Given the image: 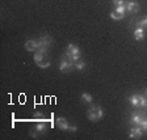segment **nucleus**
Here are the masks:
<instances>
[{
    "label": "nucleus",
    "mask_w": 147,
    "mask_h": 140,
    "mask_svg": "<svg viewBox=\"0 0 147 140\" xmlns=\"http://www.w3.org/2000/svg\"><path fill=\"white\" fill-rule=\"evenodd\" d=\"M55 126L62 130V131H68V128H70V125H68L67 119L63 118V117H59V118L55 119Z\"/></svg>",
    "instance_id": "obj_7"
},
{
    "label": "nucleus",
    "mask_w": 147,
    "mask_h": 140,
    "mask_svg": "<svg viewBox=\"0 0 147 140\" xmlns=\"http://www.w3.org/2000/svg\"><path fill=\"white\" fill-rule=\"evenodd\" d=\"M74 68H75V63H74L72 60H70L68 58H66V56H62L61 59V63H59V70H61V72L63 73H70L74 71Z\"/></svg>",
    "instance_id": "obj_5"
},
{
    "label": "nucleus",
    "mask_w": 147,
    "mask_h": 140,
    "mask_svg": "<svg viewBox=\"0 0 147 140\" xmlns=\"http://www.w3.org/2000/svg\"><path fill=\"white\" fill-rule=\"evenodd\" d=\"M142 127V130L143 131H146L147 132V118H143V121L141 122V125H139Z\"/></svg>",
    "instance_id": "obj_22"
},
{
    "label": "nucleus",
    "mask_w": 147,
    "mask_h": 140,
    "mask_svg": "<svg viewBox=\"0 0 147 140\" xmlns=\"http://www.w3.org/2000/svg\"><path fill=\"white\" fill-rule=\"evenodd\" d=\"M114 11H117V12H119V13H125L126 12V5H118V7H116Z\"/></svg>",
    "instance_id": "obj_21"
},
{
    "label": "nucleus",
    "mask_w": 147,
    "mask_h": 140,
    "mask_svg": "<svg viewBox=\"0 0 147 140\" xmlns=\"http://www.w3.org/2000/svg\"><path fill=\"white\" fill-rule=\"evenodd\" d=\"M144 29L143 27H141V26H137V29L134 30V38L137 41H142V40H144Z\"/></svg>",
    "instance_id": "obj_12"
},
{
    "label": "nucleus",
    "mask_w": 147,
    "mask_h": 140,
    "mask_svg": "<svg viewBox=\"0 0 147 140\" xmlns=\"http://www.w3.org/2000/svg\"><path fill=\"white\" fill-rule=\"evenodd\" d=\"M34 63L40 68H49L50 64H51L50 63L49 55L45 54V52H40V51L34 52Z\"/></svg>",
    "instance_id": "obj_3"
},
{
    "label": "nucleus",
    "mask_w": 147,
    "mask_h": 140,
    "mask_svg": "<svg viewBox=\"0 0 147 140\" xmlns=\"http://www.w3.org/2000/svg\"><path fill=\"white\" fill-rule=\"evenodd\" d=\"M138 107H147V97L138 94Z\"/></svg>",
    "instance_id": "obj_13"
},
{
    "label": "nucleus",
    "mask_w": 147,
    "mask_h": 140,
    "mask_svg": "<svg viewBox=\"0 0 147 140\" xmlns=\"http://www.w3.org/2000/svg\"><path fill=\"white\" fill-rule=\"evenodd\" d=\"M86 67H87V63L84 60H82V59H79V60L75 63V68H76L78 71H83Z\"/></svg>",
    "instance_id": "obj_16"
},
{
    "label": "nucleus",
    "mask_w": 147,
    "mask_h": 140,
    "mask_svg": "<svg viewBox=\"0 0 147 140\" xmlns=\"http://www.w3.org/2000/svg\"><path fill=\"white\" fill-rule=\"evenodd\" d=\"M46 128H47V123H46V121H41L40 123H37L36 127H34V130H36L38 134H45L46 132Z\"/></svg>",
    "instance_id": "obj_11"
},
{
    "label": "nucleus",
    "mask_w": 147,
    "mask_h": 140,
    "mask_svg": "<svg viewBox=\"0 0 147 140\" xmlns=\"http://www.w3.org/2000/svg\"><path fill=\"white\" fill-rule=\"evenodd\" d=\"M137 26L143 27L144 30L147 31V16H146V17H143L142 20H138V21H137Z\"/></svg>",
    "instance_id": "obj_17"
},
{
    "label": "nucleus",
    "mask_w": 147,
    "mask_h": 140,
    "mask_svg": "<svg viewBox=\"0 0 147 140\" xmlns=\"http://www.w3.org/2000/svg\"><path fill=\"white\" fill-rule=\"evenodd\" d=\"M25 50L26 51H30V52H36L38 50V41L37 40H28L24 45Z\"/></svg>",
    "instance_id": "obj_8"
},
{
    "label": "nucleus",
    "mask_w": 147,
    "mask_h": 140,
    "mask_svg": "<svg viewBox=\"0 0 147 140\" xmlns=\"http://www.w3.org/2000/svg\"><path fill=\"white\" fill-rule=\"evenodd\" d=\"M144 94H146V97H147V89H146V90H144Z\"/></svg>",
    "instance_id": "obj_24"
},
{
    "label": "nucleus",
    "mask_w": 147,
    "mask_h": 140,
    "mask_svg": "<svg viewBox=\"0 0 147 140\" xmlns=\"http://www.w3.org/2000/svg\"><path fill=\"white\" fill-rule=\"evenodd\" d=\"M37 41H38V50H37V51L47 54V52H49V47L51 46V43H53V38H51V37L42 36V37H40Z\"/></svg>",
    "instance_id": "obj_4"
},
{
    "label": "nucleus",
    "mask_w": 147,
    "mask_h": 140,
    "mask_svg": "<svg viewBox=\"0 0 147 140\" xmlns=\"http://www.w3.org/2000/svg\"><path fill=\"white\" fill-rule=\"evenodd\" d=\"M129 102L134 107H138V94H131L129 97Z\"/></svg>",
    "instance_id": "obj_18"
},
{
    "label": "nucleus",
    "mask_w": 147,
    "mask_h": 140,
    "mask_svg": "<svg viewBox=\"0 0 147 140\" xmlns=\"http://www.w3.org/2000/svg\"><path fill=\"white\" fill-rule=\"evenodd\" d=\"M143 114L142 113H133L131 114V118H130V123L134 126H139L141 125V122L143 121Z\"/></svg>",
    "instance_id": "obj_9"
},
{
    "label": "nucleus",
    "mask_w": 147,
    "mask_h": 140,
    "mask_svg": "<svg viewBox=\"0 0 147 140\" xmlns=\"http://www.w3.org/2000/svg\"><path fill=\"white\" fill-rule=\"evenodd\" d=\"M68 131L76 132V131H78V127H76V126H70V128H68Z\"/></svg>",
    "instance_id": "obj_23"
},
{
    "label": "nucleus",
    "mask_w": 147,
    "mask_h": 140,
    "mask_svg": "<svg viewBox=\"0 0 147 140\" xmlns=\"http://www.w3.org/2000/svg\"><path fill=\"white\" fill-rule=\"evenodd\" d=\"M113 1V4L116 7H118V5H126V0H112Z\"/></svg>",
    "instance_id": "obj_19"
},
{
    "label": "nucleus",
    "mask_w": 147,
    "mask_h": 140,
    "mask_svg": "<svg viewBox=\"0 0 147 140\" xmlns=\"http://www.w3.org/2000/svg\"><path fill=\"white\" fill-rule=\"evenodd\" d=\"M80 98H82L83 102H86V104H92L93 102V98H92V96L89 94V93H82V96H80Z\"/></svg>",
    "instance_id": "obj_15"
},
{
    "label": "nucleus",
    "mask_w": 147,
    "mask_h": 140,
    "mask_svg": "<svg viewBox=\"0 0 147 140\" xmlns=\"http://www.w3.org/2000/svg\"><path fill=\"white\" fill-rule=\"evenodd\" d=\"M63 55L66 56V58L70 59V60H72L74 63H76V62L80 59V49L76 45L70 43V45H67V47H66V50H64Z\"/></svg>",
    "instance_id": "obj_1"
},
{
    "label": "nucleus",
    "mask_w": 147,
    "mask_h": 140,
    "mask_svg": "<svg viewBox=\"0 0 147 140\" xmlns=\"http://www.w3.org/2000/svg\"><path fill=\"white\" fill-rule=\"evenodd\" d=\"M126 11L130 13H137L139 11V4L135 1H126Z\"/></svg>",
    "instance_id": "obj_10"
},
{
    "label": "nucleus",
    "mask_w": 147,
    "mask_h": 140,
    "mask_svg": "<svg viewBox=\"0 0 147 140\" xmlns=\"http://www.w3.org/2000/svg\"><path fill=\"white\" fill-rule=\"evenodd\" d=\"M110 17L113 18V20H116V21H119V20H122L125 17V13H119L117 11H112L110 12Z\"/></svg>",
    "instance_id": "obj_14"
},
{
    "label": "nucleus",
    "mask_w": 147,
    "mask_h": 140,
    "mask_svg": "<svg viewBox=\"0 0 147 140\" xmlns=\"http://www.w3.org/2000/svg\"><path fill=\"white\" fill-rule=\"evenodd\" d=\"M36 121H45V118H43V114L42 113H34V117H33Z\"/></svg>",
    "instance_id": "obj_20"
},
{
    "label": "nucleus",
    "mask_w": 147,
    "mask_h": 140,
    "mask_svg": "<svg viewBox=\"0 0 147 140\" xmlns=\"http://www.w3.org/2000/svg\"><path fill=\"white\" fill-rule=\"evenodd\" d=\"M142 135H143V130L141 126H134L130 128V134H129L130 139H141Z\"/></svg>",
    "instance_id": "obj_6"
},
{
    "label": "nucleus",
    "mask_w": 147,
    "mask_h": 140,
    "mask_svg": "<svg viewBox=\"0 0 147 140\" xmlns=\"http://www.w3.org/2000/svg\"><path fill=\"white\" fill-rule=\"evenodd\" d=\"M104 117V110L101 106H97V105H93L88 109L87 111V118L91 121V122H97L101 118Z\"/></svg>",
    "instance_id": "obj_2"
}]
</instances>
